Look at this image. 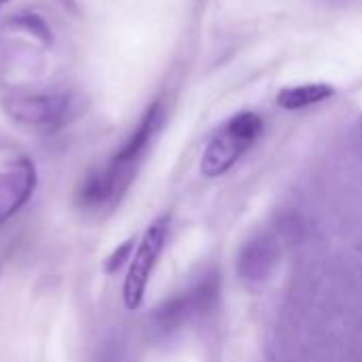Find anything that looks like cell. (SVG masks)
I'll return each instance as SVG.
<instances>
[{
	"label": "cell",
	"instance_id": "obj_1",
	"mask_svg": "<svg viewBox=\"0 0 362 362\" xmlns=\"http://www.w3.org/2000/svg\"><path fill=\"white\" fill-rule=\"evenodd\" d=\"M263 134V119L257 112L244 110L233 115L206 144L202 155V174L218 178L227 174L235 161L259 140Z\"/></svg>",
	"mask_w": 362,
	"mask_h": 362
},
{
	"label": "cell",
	"instance_id": "obj_2",
	"mask_svg": "<svg viewBox=\"0 0 362 362\" xmlns=\"http://www.w3.org/2000/svg\"><path fill=\"white\" fill-rule=\"evenodd\" d=\"M2 110L17 125L38 132L55 134L74 117V98L66 91L15 93L2 100Z\"/></svg>",
	"mask_w": 362,
	"mask_h": 362
},
{
	"label": "cell",
	"instance_id": "obj_3",
	"mask_svg": "<svg viewBox=\"0 0 362 362\" xmlns=\"http://www.w3.org/2000/svg\"><path fill=\"white\" fill-rule=\"evenodd\" d=\"M218 293H221L218 274L216 272L204 274L187 291L165 299L159 308L153 310V314H151L153 329L161 335L178 331L182 325H187L195 316L210 312L218 301Z\"/></svg>",
	"mask_w": 362,
	"mask_h": 362
},
{
	"label": "cell",
	"instance_id": "obj_4",
	"mask_svg": "<svg viewBox=\"0 0 362 362\" xmlns=\"http://www.w3.org/2000/svg\"><path fill=\"white\" fill-rule=\"evenodd\" d=\"M168 229H170V216H157L144 231L134 259L129 263L125 282H123V303L127 310H138L144 301V293L151 280V274L163 252L165 240H168Z\"/></svg>",
	"mask_w": 362,
	"mask_h": 362
},
{
	"label": "cell",
	"instance_id": "obj_5",
	"mask_svg": "<svg viewBox=\"0 0 362 362\" xmlns=\"http://www.w3.org/2000/svg\"><path fill=\"white\" fill-rule=\"evenodd\" d=\"M163 119V110L161 104L155 102L146 108V112L142 115L140 123L136 125V129L129 134V138L123 142V146L115 153V157L110 159V163L106 165V170L110 172V176L115 178V182L119 185L121 191L127 189L132 174L138 165V161L142 159V155L146 153L151 140L155 138L159 125Z\"/></svg>",
	"mask_w": 362,
	"mask_h": 362
},
{
	"label": "cell",
	"instance_id": "obj_6",
	"mask_svg": "<svg viewBox=\"0 0 362 362\" xmlns=\"http://www.w3.org/2000/svg\"><path fill=\"white\" fill-rule=\"evenodd\" d=\"M36 165L28 157H19L0 172V225L15 216L36 191Z\"/></svg>",
	"mask_w": 362,
	"mask_h": 362
},
{
	"label": "cell",
	"instance_id": "obj_7",
	"mask_svg": "<svg viewBox=\"0 0 362 362\" xmlns=\"http://www.w3.org/2000/svg\"><path fill=\"white\" fill-rule=\"evenodd\" d=\"M278 244L272 235L259 233L250 238L246 244H242L238 252V274L246 282H263L272 276V272L278 265Z\"/></svg>",
	"mask_w": 362,
	"mask_h": 362
},
{
	"label": "cell",
	"instance_id": "obj_8",
	"mask_svg": "<svg viewBox=\"0 0 362 362\" xmlns=\"http://www.w3.org/2000/svg\"><path fill=\"white\" fill-rule=\"evenodd\" d=\"M119 195H121V191H119L117 182L112 180L108 170L102 168V170L87 174V178L78 187L76 202L83 208L95 210V208H102L106 204H112L115 199H119Z\"/></svg>",
	"mask_w": 362,
	"mask_h": 362
},
{
	"label": "cell",
	"instance_id": "obj_9",
	"mask_svg": "<svg viewBox=\"0 0 362 362\" xmlns=\"http://www.w3.org/2000/svg\"><path fill=\"white\" fill-rule=\"evenodd\" d=\"M333 95H335V89L327 83H305V85L284 87L278 93L276 102H278V106H282L286 110H299V108L320 104Z\"/></svg>",
	"mask_w": 362,
	"mask_h": 362
},
{
	"label": "cell",
	"instance_id": "obj_10",
	"mask_svg": "<svg viewBox=\"0 0 362 362\" xmlns=\"http://www.w3.org/2000/svg\"><path fill=\"white\" fill-rule=\"evenodd\" d=\"M11 21H13L17 28H21V30H25V32L34 34L40 42H45V45L51 42V30H49V25H47L38 15H34V13H17Z\"/></svg>",
	"mask_w": 362,
	"mask_h": 362
},
{
	"label": "cell",
	"instance_id": "obj_11",
	"mask_svg": "<svg viewBox=\"0 0 362 362\" xmlns=\"http://www.w3.org/2000/svg\"><path fill=\"white\" fill-rule=\"evenodd\" d=\"M134 244H136L134 238H129V240H125L123 244H119V246L108 255V259L104 261V274H108V276L117 274V272L129 261V255H132V250H134Z\"/></svg>",
	"mask_w": 362,
	"mask_h": 362
},
{
	"label": "cell",
	"instance_id": "obj_12",
	"mask_svg": "<svg viewBox=\"0 0 362 362\" xmlns=\"http://www.w3.org/2000/svg\"><path fill=\"white\" fill-rule=\"evenodd\" d=\"M356 142H358V146H361V151H362V119H361V123L356 125Z\"/></svg>",
	"mask_w": 362,
	"mask_h": 362
},
{
	"label": "cell",
	"instance_id": "obj_13",
	"mask_svg": "<svg viewBox=\"0 0 362 362\" xmlns=\"http://www.w3.org/2000/svg\"><path fill=\"white\" fill-rule=\"evenodd\" d=\"M0 4H2V0H0Z\"/></svg>",
	"mask_w": 362,
	"mask_h": 362
},
{
	"label": "cell",
	"instance_id": "obj_14",
	"mask_svg": "<svg viewBox=\"0 0 362 362\" xmlns=\"http://www.w3.org/2000/svg\"><path fill=\"white\" fill-rule=\"evenodd\" d=\"M2 2H6V0H2Z\"/></svg>",
	"mask_w": 362,
	"mask_h": 362
}]
</instances>
